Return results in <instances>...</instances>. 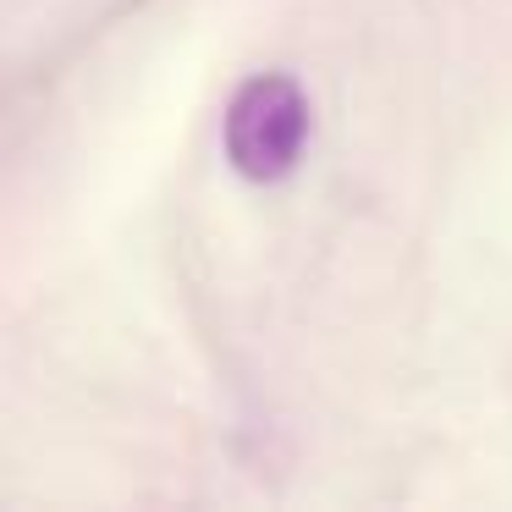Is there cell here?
<instances>
[{
  "instance_id": "obj_1",
  "label": "cell",
  "mask_w": 512,
  "mask_h": 512,
  "mask_svg": "<svg viewBox=\"0 0 512 512\" xmlns=\"http://www.w3.org/2000/svg\"><path fill=\"white\" fill-rule=\"evenodd\" d=\"M303 138H309V100L281 72L248 78L226 105V160L248 182L287 177L303 155Z\"/></svg>"
}]
</instances>
